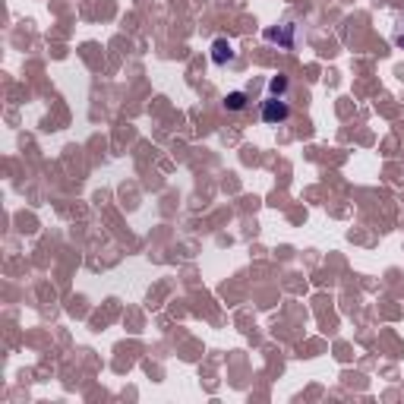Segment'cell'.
<instances>
[{
  "mask_svg": "<svg viewBox=\"0 0 404 404\" xmlns=\"http://www.w3.org/2000/svg\"><path fill=\"white\" fill-rule=\"evenodd\" d=\"M291 117V105L284 98H278V95H269V98L263 101V121L265 123H284Z\"/></svg>",
  "mask_w": 404,
  "mask_h": 404,
  "instance_id": "obj_1",
  "label": "cell"
},
{
  "mask_svg": "<svg viewBox=\"0 0 404 404\" xmlns=\"http://www.w3.org/2000/svg\"><path fill=\"white\" fill-rule=\"evenodd\" d=\"M263 35H265V42H272V44H278V48H288V51H291L294 48V35H297V26H294V22H281V26L265 28Z\"/></svg>",
  "mask_w": 404,
  "mask_h": 404,
  "instance_id": "obj_2",
  "label": "cell"
},
{
  "mask_svg": "<svg viewBox=\"0 0 404 404\" xmlns=\"http://www.w3.org/2000/svg\"><path fill=\"white\" fill-rule=\"evenodd\" d=\"M234 44L227 42V38H218V42L212 44V64L215 67H225V64H231L234 60Z\"/></svg>",
  "mask_w": 404,
  "mask_h": 404,
  "instance_id": "obj_3",
  "label": "cell"
},
{
  "mask_svg": "<svg viewBox=\"0 0 404 404\" xmlns=\"http://www.w3.org/2000/svg\"><path fill=\"white\" fill-rule=\"evenodd\" d=\"M284 92H288V76H284V73H278V76H272V82H269V95L284 98Z\"/></svg>",
  "mask_w": 404,
  "mask_h": 404,
  "instance_id": "obj_4",
  "label": "cell"
},
{
  "mask_svg": "<svg viewBox=\"0 0 404 404\" xmlns=\"http://www.w3.org/2000/svg\"><path fill=\"white\" fill-rule=\"evenodd\" d=\"M225 107L227 111H243L247 107V92H231L225 98Z\"/></svg>",
  "mask_w": 404,
  "mask_h": 404,
  "instance_id": "obj_5",
  "label": "cell"
}]
</instances>
